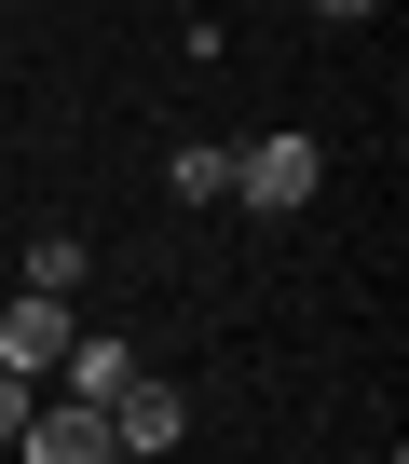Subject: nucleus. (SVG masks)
Returning a JSON list of instances; mask_svg holds the SVG:
<instances>
[{
	"instance_id": "1",
	"label": "nucleus",
	"mask_w": 409,
	"mask_h": 464,
	"mask_svg": "<svg viewBox=\"0 0 409 464\" xmlns=\"http://www.w3.org/2000/svg\"><path fill=\"white\" fill-rule=\"evenodd\" d=\"M314 178H328L314 137H260V150H233V205H246V218H300Z\"/></svg>"
},
{
	"instance_id": "2",
	"label": "nucleus",
	"mask_w": 409,
	"mask_h": 464,
	"mask_svg": "<svg viewBox=\"0 0 409 464\" xmlns=\"http://www.w3.org/2000/svg\"><path fill=\"white\" fill-rule=\"evenodd\" d=\"M14 450H28V464H109V410L55 382V396H28V423H14Z\"/></svg>"
},
{
	"instance_id": "3",
	"label": "nucleus",
	"mask_w": 409,
	"mask_h": 464,
	"mask_svg": "<svg viewBox=\"0 0 409 464\" xmlns=\"http://www.w3.org/2000/svg\"><path fill=\"white\" fill-rule=\"evenodd\" d=\"M69 301L55 287H14V301H0V369H28V382H55V355H69Z\"/></svg>"
},
{
	"instance_id": "4",
	"label": "nucleus",
	"mask_w": 409,
	"mask_h": 464,
	"mask_svg": "<svg viewBox=\"0 0 409 464\" xmlns=\"http://www.w3.org/2000/svg\"><path fill=\"white\" fill-rule=\"evenodd\" d=\"M177 437H191V396L150 382V369H123V396H109V450H150V464H164Z\"/></svg>"
},
{
	"instance_id": "5",
	"label": "nucleus",
	"mask_w": 409,
	"mask_h": 464,
	"mask_svg": "<svg viewBox=\"0 0 409 464\" xmlns=\"http://www.w3.org/2000/svg\"><path fill=\"white\" fill-rule=\"evenodd\" d=\"M123 369H137V342H109V328H69V355H55V382H69V396H96V410L123 396Z\"/></svg>"
},
{
	"instance_id": "6",
	"label": "nucleus",
	"mask_w": 409,
	"mask_h": 464,
	"mask_svg": "<svg viewBox=\"0 0 409 464\" xmlns=\"http://www.w3.org/2000/svg\"><path fill=\"white\" fill-rule=\"evenodd\" d=\"M164 191H177V205H233V150H219V137H177Z\"/></svg>"
},
{
	"instance_id": "7",
	"label": "nucleus",
	"mask_w": 409,
	"mask_h": 464,
	"mask_svg": "<svg viewBox=\"0 0 409 464\" xmlns=\"http://www.w3.org/2000/svg\"><path fill=\"white\" fill-rule=\"evenodd\" d=\"M82 274H96V246H82V232H28V287L82 301Z\"/></svg>"
},
{
	"instance_id": "8",
	"label": "nucleus",
	"mask_w": 409,
	"mask_h": 464,
	"mask_svg": "<svg viewBox=\"0 0 409 464\" xmlns=\"http://www.w3.org/2000/svg\"><path fill=\"white\" fill-rule=\"evenodd\" d=\"M28 396H42L28 369H0V450H14V423H28Z\"/></svg>"
},
{
	"instance_id": "9",
	"label": "nucleus",
	"mask_w": 409,
	"mask_h": 464,
	"mask_svg": "<svg viewBox=\"0 0 409 464\" xmlns=\"http://www.w3.org/2000/svg\"><path fill=\"white\" fill-rule=\"evenodd\" d=\"M314 14H328V28H368V14H382V0H314Z\"/></svg>"
}]
</instances>
